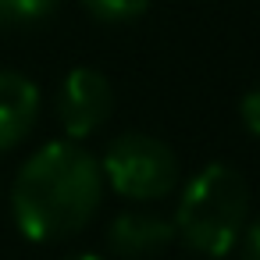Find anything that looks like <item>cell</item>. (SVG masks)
Returning a JSON list of instances; mask_svg holds the SVG:
<instances>
[{
    "label": "cell",
    "mask_w": 260,
    "mask_h": 260,
    "mask_svg": "<svg viewBox=\"0 0 260 260\" xmlns=\"http://www.w3.org/2000/svg\"><path fill=\"white\" fill-rule=\"evenodd\" d=\"M104 185L100 160L79 146V139H57L22 164L11 189V210L29 239L57 242L93 221Z\"/></svg>",
    "instance_id": "6da1fadb"
},
{
    "label": "cell",
    "mask_w": 260,
    "mask_h": 260,
    "mask_svg": "<svg viewBox=\"0 0 260 260\" xmlns=\"http://www.w3.org/2000/svg\"><path fill=\"white\" fill-rule=\"evenodd\" d=\"M246 217H249L246 178L228 164H210L185 185L175 214V232L189 249L203 256H221L242 239Z\"/></svg>",
    "instance_id": "7a4b0ae2"
},
{
    "label": "cell",
    "mask_w": 260,
    "mask_h": 260,
    "mask_svg": "<svg viewBox=\"0 0 260 260\" xmlns=\"http://www.w3.org/2000/svg\"><path fill=\"white\" fill-rule=\"evenodd\" d=\"M100 168H104V182L128 200H160L178 185L182 175L175 150L150 132L118 136L107 146Z\"/></svg>",
    "instance_id": "3957f363"
},
{
    "label": "cell",
    "mask_w": 260,
    "mask_h": 260,
    "mask_svg": "<svg viewBox=\"0 0 260 260\" xmlns=\"http://www.w3.org/2000/svg\"><path fill=\"white\" fill-rule=\"evenodd\" d=\"M111 107H114V89L107 75L96 68H75L57 96V118L72 139L93 136L111 118Z\"/></svg>",
    "instance_id": "277c9868"
},
{
    "label": "cell",
    "mask_w": 260,
    "mask_h": 260,
    "mask_svg": "<svg viewBox=\"0 0 260 260\" xmlns=\"http://www.w3.org/2000/svg\"><path fill=\"white\" fill-rule=\"evenodd\" d=\"M107 242L125 260H146V256L164 253L175 242V221L150 214V210H128L111 221Z\"/></svg>",
    "instance_id": "5b68a950"
},
{
    "label": "cell",
    "mask_w": 260,
    "mask_h": 260,
    "mask_svg": "<svg viewBox=\"0 0 260 260\" xmlns=\"http://www.w3.org/2000/svg\"><path fill=\"white\" fill-rule=\"evenodd\" d=\"M40 114V89L22 72H0V150L18 146Z\"/></svg>",
    "instance_id": "8992f818"
},
{
    "label": "cell",
    "mask_w": 260,
    "mask_h": 260,
    "mask_svg": "<svg viewBox=\"0 0 260 260\" xmlns=\"http://www.w3.org/2000/svg\"><path fill=\"white\" fill-rule=\"evenodd\" d=\"M86 8L96 15V18H107V22H128V18H139L150 0H86Z\"/></svg>",
    "instance_id": "52a82bcc"
},
{
    "label": "cell",
    "mask_w": 260,
    "mask_h": 260,
    "mask_svg": "<svg viewBox=\"0 0 260 260\" xmlns=\"http://www.w3.org/2000/svg\"><path fill=\"white\" fill-rule=\"evenodd\" d=\"M61 0H0V22H32L50 15Z\"/></svg>",
    "instance_id": "ba28073f"
},
{
    "label": "cell",
    "mask_w": 260,
    "mask_h": 260,
    "mask_svg": "<svg viewBox=\"0 0 260 260\" xmlns=\"http://www.w3.org/2000/svg\"><path fill=\"white\" fill-rule=\"evenodd\" d=\"M239 114H242V125H246L253 136H260V86H256V89H249V93L242 96Z\"/></svg>",
    "instance_id": "9c48e42d"
},
{
    "label": "cell",
    "mask_w": 260,
    "mask_h": 260,
    "mask_svg": "<svg viewBox=\"0 0 260 260\" xmlns=\"http://www.w3.org/2000/svg\"><path fill=\"white\" fill-rule=\"evenodd\" d=\"M242 260H260V217L242 232Z\"/></svg>",
    "instance_id": "30bf717a"
},
{
    "label": "cell",
    "mask_w": 260,
    "mask_h": 260,
    "mask_svg": "<svg viewBox=\"0 0 260 260\" xmlns=\"http://www.w3.org/2000/svg\"><path fill=\"white\" fill-rule=\"evenodd\" d=\"M68 260H104V256H93V253H75V256H68Z\"/></svg>",
    "instance_id": "8fae6325"
}]
</instances>
